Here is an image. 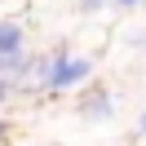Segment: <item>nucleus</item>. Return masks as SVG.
I'll list each match as a JSON object with an SVG mask.
<instances>
[{
	"label": "nucleus",
	"mask_w": 146,
	"mask_h": 146,
	"mask_svg": "<svg viewBox=\"0 0 146 146\" xmlns=\"http://www.w3.org/2000/svg\"><path fill=\"white\" fill-rule=\"evenodd\" d=\"M31 58L22 53V27L18 22H0V80L18 89V75L27 71Z\"/></svg>",
	"instance_id": "nucleus-2"
},
{
	"label": "nucleus",
	"mask_w": 146,
	"mask_h": 146,
	"mask_svg": "<svg viewBox=\"0 0 146 146\" xmlns=\"http://www.w3.org/2000/svg\"><path fill=\"white\" fill-rule=\"evenodd\" d=\"M93 75V58H80V53H66L58 49L49 58V93H62V89H75Z\"/></svg>",
	"instance_id": "nucleus-1"
},
{
	"label": "nucleus",
	"mask_w": 146,
	"mask_h": 146,
	"mask_svg": "<svg viewBox=\"0 0 146 146\" xmlns=\"http://www.w3.org/2000/svg\"><path fill=\"white\" fill-rule=\"evenodd\" d=\"M119 9H133V5H146V0H115Z\"/></svg>",
	"instance_id": "nucleus-5"
},
{
	"label": "nucleus",
	"mask_w": 146,
	"mask_h": 146,
	"mask_svg": "<svg viewBox=\"0 0 146 146\" xmlns=\"http://www.w3.org/2000/svg\"><path fill=\"white\" fill-rule=\"evenodd\" d=\"M137 128H142V133H146V115H142V124H137Z\"/></svg>",
	"instance_id": "nucleus-7"
},
{
	"label": "nucleus",
	"mask_w": 146,
	"mask_h": 146,
	"mask_svg": "<svg viewBox=\"0 0 146 146\" xmlns=\"http://www.w3.org/2000/svg\"><path fill=\"white\" fill-rule=\"evenodd\" d=\"M80 115L84 119H111V93L106 89H89L80 98Z\"/></svg>",
	"instance_id": "nucleus-3"
},
{
	"label": "nucleus",
	"mask_w": 146,
	"mask_h": 146,
	"mask_svg": "<svg viewBox=\"0 0 146 146\" xmlns=\"http://www.w3.org/2000/svg\"><path fill=\"white\" fill-rule=\"evenodd\" d=\"M9 133H13V124H9V119H0V142H5Z\"/></svg>",
	"instance_id": "nucleus-4"
},
{
	"label": "nucleus",
	"mask_w": 146,
	"mask_h": 146,
	"mask_svg": "<svg viewBox=\"0 0 146 146\" xmlns=\"http://www.w3.org/2000/svg\"><path fill=\"white\" fill-rule=\"evenodd\" d=\"M80 5H84V9H102V0H80Z\"/></svg>",
	"instance_id": "nucleus-6"
}]
</instances>
